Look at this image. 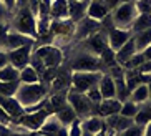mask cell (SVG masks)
<instances>
[{"instance_id": "6da1fadb", "label": "cell", "mask_w": 151, "mask_h": 136, "mask_svg": "<svg viewBox=\"0 0 151 136\" xmlns=\"http://www.w3.org/2000/svg\"><path fill=\"white\" fill-rule=\"evenodd\" d=\"M50 95V85L43 81L37 83H20L15 98L20 101V105L25 108V111L32 110L33 106H45L47 98Z\"/></svg>"}, {"instance_id": "7a4b0ae2", "label": "cell", "mask_w": 151, "mask_h": 136, "mask_svg": "<svg viewBox=\"0 0 151 136\" xmlns=\"http://www.w3.org/2000/svg\"><path fill=\"white\" fill-rule=\"evenodd\" d=\"M10 28L22 35H27L30 38H35L38 37L37 33V17L30 12L28 7H23V9L17 10V12L12 15V20H10Z\"/></svg>"}, {"instance_id": "3957f363", "label": "cell", "mask_w": 151, "mask_h": 136, "mask_svg": "<svg viewBox=\"0 0 151 136\" xmlns=\"http://www.w3.org/2000/svg\"><path fill=\"white\" fill-rule=\"evenodd\" d=\"M110 17H111V22H113V27L131 30V25H133V22L138 17L134 0H129V2H124V4L118 5L115 10L110 12Z\"/></svg>"}, {"instance_id": "277c9868", "label": "cell", "mask_w": 151, "mask_h": 136, "mask_svg": "<svg viewBox=\"0 0 151 136\" xmlns=\"http://www.w3.org/2000/svg\"><path fill=\"white\" fill-rule=\"evenodd\" d=\"M68 68L71 71H103V63L100 60V57H96V55L78 50L71 57Z\"/></svg>"}, {"instance_id": "5b68a950", "label": "cell", "mask_w": 151, "mask_h": 136, "mask_svg": "<svg viewBox=\"0 0 151 136\" xmlns=\"http://www.w3.org/2000/svg\"><path fill=\"white\" fill-rule=\"evenodd\" d=\"M103 71H71V88L73 91L86 93L88 90L98 86Z\"/></svg>"}, {"instance_id": "8992f818", "label": "cell", "mask_w": 151, "mask_h": 136, "mask_svg": "<svg viewBox=\"0 0 151 136\" xmlns=\"http://www.w3.org/2000/svg\"><path fill=\"white\" fill-rule=\"evenodd\" d=\"M50 114L52 113H50L45 106L40 108V110H37V111H25L20 118H17L15 124L23 128V130L28 131V133H33V131H38V130H40L42 124L45 123V119L48 118Z\"/></svg>"}, {"instance_id": "52a82bcc", "label": "cell", "mask_w": 151, "mask_h": 136, "mask_svg": "<svg viewBox=\"0 0 151 136\" xmlns=\"http://www.w3.org/2000/svg\"><path fill=\"white\" fill-rule=\"evenodd\" d=\"M33 53L43 62V65L47 68H58V66H62L63 57H65L62 48L57 47V45H40V47H35Z\"/></svg>"}, {"instance_id": "ba28073f", "label": "cell", "mask_w": 151, "mask_h": 136, "mask_svg": "<svg viewBox=\"0 0 151 136\" xmlns=\"http://www.w3.org/2000/svg\"><path fill=\"white\" fill-rule=\"evenodd\" d=\"M67 101L68 105L75 110L78 119H85L93 114V103L88 100V96L85 93H78V91L70 90L67 95Z\"/></svg>"}, {"instance_id": "9c48e42d", "label": "cell", "mask_w": 151, "mask_h": 136, "mask_svg": "<svg viewBox=\"0 0 151 136\" xmlns=\"http://www.w3.org/2000/svg\"><path fill=\"white\" fill-rule=\"evenodd\" d=\"M106 47H108V40H106V35H105L103 28L100 32H96L95 35L83 40V42H78V50L88 52L91 55H96V57H100Z\"/></svg>"}, {"instance_id": "30bf717a", "label": "cell", "mask_w": 151, "mask_h": 136, "mask_svg": "<svg viewBox=\"0 0 151 136\" xmlns=\"http://www.w3.org/2000/svg\"><path fill=\"white\" fill-rule=\"evenodd\" d=\"M101 30V22H98V20H93V18L90 17H83L80 22L75 23V32H73V40L75 42H83L86 40L88 37L95 35L96 32Z\"/></svg>"}, {"instance_id": "8fae6325", "label": "cell", "mask_w": 151, "mask_h": 136, "mask_svg": "<svg viewBox=\"0 0 151 136\" xmlns=\"http://www.w3.org/2000/svg\"><path fill=\"white\" fill-rule=\"evenodd\" d=\"M33 48H35V43H28V45H23L20 48H15V50H10L9 52V63L14 65L15 68H23L30 63V58H32V53H33Z\"/></svg>"}, {"instance_id": "7c38bea8", "label": "cell", "mask_w": 151, "mask_h": 136, "mask_svg": "<svg viewBox=\"0 0 151 136\" xmlns=\"http://www.w3.org/2000/svg\"><path fill=\"white\" fill-rule=\"evenodd\" d=\"M133 37V32L126 30V28H116V27H111L106 28V40H108V47H110L113 52H118V50L123 47L129 38Z\"/></svg>"}, {"instance_id": "4fadbf2b", "label": "cell", "mask_w": 151, "mask_h": 136, "mask_svg": "<svg viewBox=\"0 0 151 136\" xmlns=\"http://www.w3.org/2000/svg\"><path fill=\"white\" fill-rule=\"evenodd\" d=\"M71 88V70L70 68H58L55 78L50 83V93H62L70 91Z\"/></svg>"}, {"instance_id": "5bb4252c", "label": "cell", "mask_w": 151, "mask_h": 136, "mask_svg": "<svg viewBox=\"0 0 151 136\" xmlns=\"http://www.w3.org/2000/svg\"><path fill=\"white\" fill-rule=\"evenodd\" d=\"M121 103L118 98H105L98 105H93V114L101 116V118H108L113 114H118L121 110Z\"/></svg>"}, {"instance_id": "9a60e30c", "label": "cell", "mask_w": 151, "mask_h": 136, "mask_svg": "<svg viewBox=\"0 0 151 136\" xmlns=\"http://www.w3.org/2000/svg\"><path fill=\"white\" fill-rule=\"evenodd\" d=\"M28 43H35V38H30L27 35H22V33H18V32L12 30L10 28L7 37H5V42H4V47L2 48L10 52V50H15V48H20L23 45H28Z\"/></svg>"}, {"instance_id": "2e32d148", "label": "cell", "mask_w": 151, "mask_h": 136, "mask_svg": "<svg viewBox=\"0 0 151 136\" xmlns=\"http://www.w3.org/2000/svg\"><path fill=\"white\" fill-rule=\"evenodd\" d=\"M105 123H106V128L110 130V131L113 133H121L124 131L126 128H129L131 124H134V119L133 118H126V116H123V114H113V116H108V118H105Z\"/></svg>"}, {"instance_id": "e0dca14e", "label": "cell", "mask_w": 151, "mask_h": 136, "mask_svg": "<svg viewBox=\"0 0 151 136\" xmlns=\"http://www.w3.org/2000/svg\"><path fill=\"white\" fill-rule=\"evenodd\" d=\"M110 15V10H108L106 4L103 0H90L88 7H86V17L98 20V22H103L105 18Z\"/></svg>"}, {"instance_id": "ac0fdd59", "label": "cell", "mask_w": 151, "mask_h": 136, "mask_svg": "<svg viewBox=\"0 0 151 136\" xmlns=\"http://www.w3.org/2000/svg\"><path fill=\"white\" fill-rule=\"evenodd\" d=\"M0 106L12 116V119L20 118V116L25 113V108L20 105V101L15 96H2V95H0Z\"/></svg>"}, {"instance_id": "d6986e66", "label": "cell", "mask_w": 151, "mask_h": 136, "mask_svg": "<svg viewBox=\"0 0 151 136\" xmlns=\"http://www.w3.org/2000/svg\"><path fill=\"white\" fill-rule=\"evenodd\" d=\"M86 0H68V18L73 23L80 22L83 17H86Z\"/></svg>"}, {"instance_id": "ffe728a7", "label": "cell", "mask_w": 151, "mask_h": 136, "mask_svg": "<svg viewBox=\"0 0 151 136\" xmlns=\"http://www.w3.org/2000/svg\"><path fill=\"white\" fill-rule=\"evenodd\" d=\"M136 45H134V40H133V37L126 42V43L121 47L118 52H115V58H116V63L118 65H121V66H124L126 63L133 58V55H136Z\"/></svg>"}, {"instance_id": "44dd1931", "label": "cell", "mask_w": 151, "mask_h": 136, "mask_svg": "<svg viewBox=\"0 0 151 136\" xmlns=\"http://www.w3.org/2000/svg\"><path fill=\"white\" fill-rule=\"evenodd\" d=\"M98 90L101 93L103 100L105 98H116V88H115V80L111 75H108L106 71H103L101 78L98 81Z\"/></svg>"}, {"instance_id": "7402d4cb", "label": "cell", "mask_w": 151, "mask_h": 136, "mask_svg": "<svg viewBox=\"0 0 151 136\" xmlns=\"http://www.w3.org/2000/svg\"><path fill=\"white\" fill-rule=\"evenodd\" d=\"M81 121V130L90 135H96L98 131H101L103 128H106V123H105V118L101 116H96V114H91L88 118L80 119Z\"/></svg>"}, {"instance_id": "603a6c76", "label": "cell", "mask_w": 151, "mask_h": 136, "mask_svg": "<svg viewBox=\"0 0 151 136\" xmlns=\"http://www.w3.org/2000/svg\"><path fill=\"white\" fill-rule=\"evenodd\" d=\"M67 95L68 91H62V93H50L48 98H47V103H45V108L50 111V113H57L58 110H62L63 106L67 105Z\"/></svg>"}, {"instance_id": "cb8c5ba5", "label": "cell", "mask_w": 151, "mask_h": 136, "mask_svg": "<svg viewBox=\"0 0 151 136\" xmlns=\"http://www.w3.org/2000/svg\"><path fill=\"white\" fill-rule=\"evenodd\" d=\"M50 17H52V20L68 18V0H52Z\"/></svg>"}, {"instance_id": "d4e9b609", "label": "cell", "mask_w": 151, "mask_h": 136, "mask_svg": "<svg viewBox=\"0 0 151 136\" xmlns=\"http://www.w3.org/2000/svg\"><path fill=\"white\" fill-rule=\"evenodd\" d=\"M53 114L58 118V121L62 123V126H67V128L70 126L71 123H75L76 119H78V116H76L75 110H73V108H71L68 103L63 106L62 110H58L57 113H53Z\"/></svg>"}, {"instance_id": "484cf974", "label": "cell", "mask_w": 151, "mask_h": 136, "mask_svg": "<svg viewBox=\"0 0 151 136\" xmlns=\"http://www.w3.org/2000/svg\"><path fill=\"white\" fill-rule=\"evenodd\" d=\"M60 128H62V123H60L58 118L52 113L48 118L45 119V123L42 124V128L38 130V131H40L43 136H55L58 131H60Z\"/></svg>"}, {"instance_id": "4316f807", "label": "cell", "mask_w": 151, "mask_h": 136, "mask_svg": "<svg viewBox=\"0 0 151 136\" xmlns=\"http://www.w3.org/2000/svg\"><path fill=\"white\" fill-rule=\"evenodd\" d=\"M150 88H148V83H141L139 86H136L133 91L129 93V100L134 101L136 105H143V103H146L150 101Z\"/></svg>"}, {"instance_id": "83f0119b", "label": "cell", "mask_w": 151, "mask_h": 136, "mask_svg": "<svg viewBox=\"0 0 151 136\" xmlns=\"http://www.w3.org/2000/svg\"><path fill=\"white\" fill-rule=\"evenodd\" d=\"M133 40H134V45H136V52L143 53L151 45V28L133 33Z\"/></svg>"}, {"instance_id": "f1b7e54d", "label": "cell", "mask_w": 151, "mask_h": 136, "mask_svg": "<svg viewBox=\"0 0 151 136\" xmlns=\"http://www.w3.org/2000/svg\"><path fill=\"white\" fill-rule=\"evenodd\" d=\"M148 28H151V13H138L136 20L131 25V32L138 33V32L148 30Z\"/></svg>"}, {"instance_id": "f546056e", "label": "cell", "mask_w": 151, "mask_h": 136, "mask_svg": "<svg viewBox=\"0 0 151 136\" xmlns=\"http://www.w3.org/2000/svg\"><path fill=\"white\" fill-rule=\"evenodd\" d=\"M18 81L20 83H37V81H40V76L35 71V68H32L30 65H27V66H23V68H20Z\"/></svg>"}, {"instance_id": "4dcf8cb0", "label": "cell", "mask_w": 151, "mask_h": 136, "mask_svg": "<svg viewBox=\"0 0 151 136\" xmlns=\"http://www.w3.org/2000/svg\"><path fill=\"white\" fill-rule=\"evenodd\" d=\"M18 75L20 70L9 63L7 66L0 68V81H18Z\"/></svg>"}, {"instance_id": "1f68e13d", "label": "cell", "mask_w": 151, "mask_h": 136, "mask_svg": "<svg viewBox=\"0 0 151 136\" xmlns=\"http://www.w3.org/2000/svg\"><path fill=\"white\" fill-rule=\"evenodd\" d=\"M139 108H141V105H136L134 101L126 100V101H123V105H121L120 114H123L126 118H134L138 114V111H139Z\"/></svg>"}, {"instance_id": "d6a6232c", "label": "cell", "mask_w": 151, "mask_h": 136, "mask_svg": "<svg viewBox=\"0 0 151 136\" xmlns=\"http://www.w3.org/2000/svg\"><path fill=\"white\" fill-rule=\"evenodd\" d=\"M20 81H0V95L2 96H15Z\"/></svg>"}, {"instance_id": "836d02e7", "label": "cell", "mask_w": 151, "mask_h": 136, "mask_svg": "<svg viewBox=\"0 0 151 136\" xmlns=\"http://www.w3.org/2000/svg\"><path fill=\"white\" fill-rule=\"evenodd\" d=\"M134 124H139V126H145L146 123H150L151 121V105L148 106H141L139 108V111H138V114L134 116Z\"/></svg>"}, {"instance_id": "e575fe53", "label": "cell", "mask_w": 151, "mask_h": 136, "mask_svg": "<svg viewBox=\"0 0 151 136\" xmlns=\"http://www.w3.org/2000/svg\"><path fill=\"white\" fill-rule=\"evenodd\" d=\"M100 60H101V63H103V68H105V66H106V68H110V66L116 65L115 52H113L110 47H106V48L103 50V53L100 55Z\"/></svg>"}, {"instance_id": "d590c367", "label": "cell", "mask_w": 151, "mask_h": 136, "mask_svg": "<svg viewBox=\"0 0 151 136\" xmlns=\"http://www.w3.org/2000/svg\"><path fill=\"white\" fill-rule=\"evenodd\" d=\"M143 62H145L143 53H136V55H133V58H131V60H129L123 68H124V70H138V68L143 65Z\"/></svg>"}, {"instance_id": "8d00e7d4", "label": "cell", "mask_w": 151, "mask_h": 136, "mask_svg": "<svg viewBox=\"0 0 151 136\" xmlns=\"http://www.w3.org/2000/svg\"><path fill=\"white\" fill-rule=\"evenodd\" d=\"M145 131V126H139V124H131L129 128H126L124 131L118 133V136H143Z\"/></svg>"}, {"instance_id": "74e56055", "label": "cell", "mask_w": 151, "mask_h": 136, "mask_svg": "<svg viewBox=\"0 0 151 136\" xmlns=\"http://www.w3.org/2000/svg\"><path fill=\"white\" fill-rule=\"evenodd\" d=\"M86 96H88V100L93 103V105H98L100 101L103 100V96H101V93H100V90H98V86H95V88H91V90H88V91L85 93Z\"/></svg>"}, {"instance_id": "f35d334b", "label": "cell", "mask_w": 151, "mask_h": 136, "mask_svg": "<svg viewBox=\"0 0 151 136\" xmlns=\"http://www.w3.org/2000/svg\"><path fill=\"white\" fill-rule=\"evenodd\" d=\"M12 123H14L12 116H10V114L7 113L2 106H0V126H4V128H7V130H10Z\"/></svg>"}, {"instance_id": "ab89813d", "label": "cell", "mask_w": 151, "mask_h": 136, "mask_svg": "<svg viewBox=\"0 0 151 136\" xmlns=\"http://www.w3.org/2000/svg\"><path fill=\"white\" fill-rule=\"evenodd\" d=\"M138 13H151V0H136Z\"/></svg>"}, {"instance_id": "60d3db41", "label": "cell", "mask_w": 151, "mask_h": 136, "mask_svg": "<svg viewBox=\"0 0 151 136\" xmlns=\"http://www.w3.org/2000/svg\"><path fill=\"white\" fill-rule=\"evenodd\" d=\"M10 30V22H0V48L4 47V42H5V37Z\"/></svg>"}, {"instance_id": "b9f144b4", "label": "cell", "mask_w": 151, "mask_h": 136, "mask_svg": "<svg viewBox=\"0 0 151 136\" xmlns=\"http://www.w3.org/2000/svg\"><path fill=\"white\" fill-rule=\"evenodd\" d=\"M0 4L4 5V9L7 10L9 13H15V4H17V0H0Z\"/></svg>"}, {"instance_id": "7bdbcfd3", "label": "cell", "mask_w": 151, "mask_h": 136, "mask_svg": "<svg viewBox=\"0 0 151 136\" xmlns=\"http://www.w3.org/2000/svg\"><path fill=\"white\" fill-rule=\"evenodd\" d=\"M138 71L141 75H146V76H151V60H145L143 65L138 68Z\"/></svg>"}, {"instance_id": "ee69618b", "label": "cell", "mask_w": 151, "mask_h": 136, "mask_svg": "<svg viewBox=\"0 0 151 136\" xmlns=\"http://www.w3.org/2000/svg\"><path fill=\"white\" fill-rule=\"evenodd\" d=\"M105 4H106V7H108V10H115L118 5H121V4H124V2H129V0H103Z\"/></svg>"}, {"instance_id": "f6af8a7d", "label": "cell", "mask_w": 151, "mask_h": 136, "mask_svg": "<svg viewBox=\"0 0 151 136\" xmlns=\"http://www.w3.org/2000/svg\"><path fill=\"white\" fill-rule=\"evenodd\" d=\"M9 65V52L4 48H0V68Z\"/></svg>"}, {"instance_id": "bcb514c9", "label": "cell", "mask_w": 151, "mask_h": 136, "mask_svg": "<svg viewBox=\"0 0 151 136\" xmlns=\"http://www.w3.org/2000/svg\"><path fill=\"white\" fill-rule=\"evenodd\" d=\"M7 15H10V13L4 9V5L0 4V22H7Z\"/></svg>"}, {"instance_id": "7dc6e473", "label": "cell", "mask_w": 151, "mask_h": 136, "mask_svg": "<svg viewBox=\"0 0 151 136\" xmlns=\"http://www.w3.org/2000/svg\"><path fill=\"white\" fill-rule=\"evenodd\" d=\"M28 2H30V0H17V4H15V9L20 10V9H23V7H27ZM17 10H15V12H17Z\"/></svg>"}, {"instance_id": "c3c4849f", "label": "cell", "mask_w": 151, "mask_h": 136, "mask_svg": "<svg viewBox=\"0 0 151 136\" xmlns=\"http://www.w3.org/2000/svg\"><path fill=\"white\" fill-rule=\"evenodd\" d=\"M143 136H151V121L145 124V131H143Z\"/></svg>"}, {"instance_id": "681fc988", "label": "cell", "mask_w": 151, "mask_h": 136, "mask_svg": "<svg viewBox=\"0 0 151 136\" xmlns=\"http://www.w3.org/2000/svg\"><path fill=\"white\" fill-rule=\"evenodd\" d=\"M55 136H68V128L67 126H62V128H60V131H58Z\"/></svg>"}, {"instance_id": "f907efd6", "label": "cell", "mask_w": 151, "mask_h": 136, "mask_svg": "<svg viewBox=\"0 0 151 136\" xmlns=\"http://www.w3.org/2000/svg\"><path fill=\"white\" fill-rule=\"evenodd\" d=\"M143 57H145V60H151V45L143 52Z\"/></svg>"}, {"instance_id": "816d5d0a", "label": "cell", "mask_w": 151, "mask_h": 136, "mask_svg": "<svg viewBox=\"0 0 151 136\" xmlns=\"http://www.w3.org/2000/svg\"><path fill=\"white\" fill-rule=\"evenodd\" d=\"M30 136H43V135L40 131H33V133H30Z\"/></svg>"}, {"instance_id": "f5cc1de1", "label": "cell", "mask_w": 151, "mask_h": 136, "mask_svg": "<svg viewBox=\"0 0 151 136\" xmlns=\"http://www.w3.org/2000/svg\"><path fill=\"white\" fill-rule=\"evenodd\" d=\"M81 136H93V135H90V133H86V131H83V133H81Z\"/></svg>"}, {"instance_id": "db71d44e", "label": "cell", "mask_w": 151, "mask_h": 136, "mask_svg": "<svg viewBox=\"0 0 151 136\" xmlns=\"http://www.w3.org/2000/svg\"><path fill=\"white\" fill-rule=\"evenodd\" d=\"M0 130H2V131H7V128H4V126H0Z\"/></svg>"}, {"instance_id": "11a10c76", "label": "cell", "mask_w": 151, "mask_h": 136, "mask_svg": "<svg viewBox=\"0 0 151 136\" xmlns=\"http://www.w3.org/2000/svg\"><path fill=\"white\" fill-rule=\"evenodd\" d=\"M150 105H151V96H150Z\"/></svg>"}, {"instance_id": "9f6ffc18", "label": "cell", "mask_w": 151, "mask_h": 136, "mask_svg": "<svg viewBox=\"0 0 151 136\" xmlns=\"http://www.w3.org/2000/svg\"><path fill=\"white\" fill-rule=\"evenodd\" d=\"M113 136H118V135H116V133H115V135H113Z\"/></svg>"}, {"instance_id": "6f0895ef", "label": "cell", "mask_w": 151, "mask_h": 136, "mask_svg": "<svg viewBox=\"0 0 151 136\" xmlns=\"http://www.w3.org/2000/svg\"><path fill=\"white\" fill-rule=\"evenodd\" d=\"M86 2H90V0H86Z\"/></svg>"}, {"instance_id": "680465c9", "label": "cell", "mask_w": 151, "mask_h": 136, "mask_svg": "<svg viewBox=\"0 0 151 136\" xmlns=\"http://www.w3.org/2000/svg\"><path fill=\"white\" fill-rule=\"evenodd\" d=\"M134 2H136V0H134Z\"/></svg>"}]
</instances>
